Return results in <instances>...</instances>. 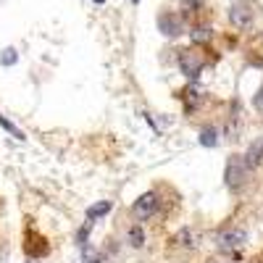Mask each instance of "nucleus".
Here are the masks:
<instances>
[{"instance_id":"obj_1","label":"nucleus","mask_w":263,"mask_h":263,"mask_svg":"<svg viewBox=\"0 0 263 263\" xmlns=\"http://www.w3.org/2000/svg\"><path fill=\"white\" fill-rule=\"evenodd\" d=\"M227 16L232 21V27H237V29H248V27H253V21H255V13H253L250 3H234V6H229Z\"/></svg>"},{"instance_id":"obj_2","label":"nucleus","mask_w":263,"mask_h":263,"mask_svg":"<svg viewBox=\"0 0 263 263\" xmlns=\"http://www.w3.org/2000/svg\"><path fill=\"white\" fill-rule=\"evenodd\" d=\"M224 177H227L229 190H234V192L242 190V187H245V179H248V166L234 156V158L227 163V174H224Z\"/></svg>"},{"instance_id":"obj_3","label":"nucleus","mask_w":263,"mask_h":263,"mask_svg":"<svg viewBox=\"0 0 263 263\" xmlns=\"http://www.w3.org/2000/svg\"><path fill=\"white\" fill-rule=\"evenodd\" d=\"M135 218H140V221H147V218H153L158 213V195L156 192H145L140 200L135 203Z\"/></svg>"},{"instance_id":"obj_4","label":"nucleus","mask_w":263,"mask_h":263,"mask_svg":"<svg viewBox=\"0 0 263 263\" xmlns=\"http://www.w3.org/2000/svg\"><path fill=\"white\" fill-rule=\"evenodd\" d=\"M179 69H182V74H184L187 79H195L197 74L203 71V61L197 58L195 50H182V53H179Z\"/></svg>"},{"instance_id":"obj_5","label":"nucleus","mask_w":263,"mask_h":263,"mask_svg":"<svg viewBox=\"0 0 263 263\" xmlns=\"http://www.w3.org/2000/svg\"><path fill=\"white\" fill-rule=\"evenodd\" d=\"M221 248L224 250H239L245 242H248V232L242 229V227H232V229H227L224 234H221Z\"/></svg>"},{"instance_id":"obj_6","label":"nucleus","mask_w":263,"mask_h":263,"mask_svg":"<svg viewBox=\"0 0 263 263\" xmlns=\"http://www.w3.org/2000/svg\"><path fill=\"white\" fill-rule=\"evenodd\" d=\"M158 29L166 34V37H179L184 34V24L177 13H161L158 16Z\"/></svg>"},{"instance_id":"obj_7","label":"nucleus","mask_w":263,"mask_h":263,"mask_svg":"<svg viewBox=\"0 0 263 263\" xmlns=\"http://www.w3.org/2000/svg\"><path fill=\"white\" fill-rule=\"evenodd\" d=\"M174 245H177L179 250H195L197 248V232L190 229V227L179 229L177 234H174Z\"/></svg>"},{"instance_id":"obj_8","label":"nucleus","mask_w":263,"mask_h":263,"mask_svg":"<svg viewBox=\"0 0 263 263\" xmlns=\"http://www.w3.org/2000/svg\"><path fill=\"white\" fill-rule=\"evenodd\" d=\"M260 161H263V137H255L253 142H250V147H248V153H245V166L248 168H255V166H260Z\"/></svg>"},{"instance_id":"obj_9","label":"nucleus","mask_w":263,"mask_h":263,"mask_svg":"<svg viewBox=\"0 0 263 263\" xmlns=\"http://www.w3.org/2000/svg\"><path fill=\"white\" fill-rule=\"evenodd\" d=\"M111 200H100V203H95V205H90L87 208V218L90 221H95V218H100V216H105V213H111Z\"/></svg>"},{"instance_id":"obj_10","label":"nucleus","mask_w":263,"mask_h":263,"mask_svg":"<svg viewBox=\"0 0 263 263\" xmlns=\"http://www.w3.org/2000/svg\"><path fill=\"white\" fill-rule=\"evenodd\" d=\"M200 145H203V147H216V145H218V132H216L213 126H205V129L200 132Z\"/></svg>"},{"instance_id":"obj_11","label":"nucleus","mask_w":263,"mask_h":263,"mask_svg":"<svg viewBox=\"0 0 263 263\" xmlns=\"http://www.w3.org/2000/svg\"><path fill=\"white\" fill-rule=\"evenodd\" d=\"M126 242H129L132 248H142V245H145V232H142L140 227H132L129 234H126Z\"/></svg>"},{"instance_id":"obj_12","label":"nucleus","mask_w":263,"mask_h":263,"mask_svg":"<svg viewBox=\"0 0 263 263\" xmlns=\"http://www.w3.org/2000/svg\"><path fill=\"white\" fill-rule=\"evenodd\" d=\"M200 100H203V95H200V90H197V87H190V90L184 92V103H187L190 111H195V108L200 105Z\"/></svg>"},{"instance_id":"obj_13","label":"nucleus","mask_w":263,"mask_h":263,"mask_svg":"<svg viewBox=\"0 0 263 263\" xmlns=\"http://www.w3.org/2000/svg\"><path fill=\"white\" fill-rule=\"evenodd\" d=\"M213 37V29L211 27H195L192 32H190V40L192 42H208Z\"/></svg>"},{"instance_id":"obj_14","label":"nucleus","mask_w":263,"mask_h":263,"mask_svg":"<svg viewBox=\"0 0 263 263\" xmlns=\"http://www.w3.org/2000/svg\"><path fill=\"white\" fill-rule=\"evenodd\" d=\"M82 260L84 263H103V255L98 250H92L90 245H82Z\"/></svg>"},{"instance_id":"obj_15","label":"nucleus","mask_w":263,"mask_h":263,"mask_svg":"<svg viewBox=\"0 0 263 263\" xmlns=\"http://www.w3.org/2000/svg\"><path fill=\"white\" fill-rule=\"evenodd\" d=\"M0 126H3L6 132H11V135H13L16 140H24V132H21V129H16V126H13V124H11V121L3 116V114H0Z\"/></svg>"},{"instance_id":"obj_16","label":"nucleus","mask_w":263,"mask_h":263,"mask_svg":"<svg viewBox=\"0 0 263 263\" xmlns=\"http://www.w3.org/2000/svg\"><path fill=\"white\" fill-rule=\"evenodd\" d=\"M16 58H18V55H16V50H13V48H6V50H3V55H0V63H3V66H13V63H16Z\"/></svg>"},{"instance_id":"obj_17","label":"nucleus","mask_w":263,"mask_h":263,"mask_svg":"<svg viewBox=\"0 0 263 263\" xmlns=\"http://www.w3.org/2000/svg\"><path fill=\"white\" fill-rule=\"evenodd\" d=\"M90 232H92V221H87L82 229H79V234H77V239H79V245H87V239H90Z\"/></svg>"},{"instance_id":"obj_18","label":"nucleus","mask_w":263,"mask_h":263,"mask_svg":"<svg viewBox=\"0 0 263 263\" xmlns=\"http://www.w3.org/2000/svg\"><path fill=\"white\" fill-rule=\"evenodd\" d=\"M184 11H203V0H182Z\"/></svg>"},{"instance_id":"obj_19","label":"nucleus","mask_w":263,"mask_h":263,"mask_svg":"<svg viewBox=\"0 0 263 263\" xmlns=\"http://www.w3.org/2000/svg\"><path fill=\"white\" fill-rule=\"evenodd\" d=\"M253 108L263 114V87H260V90L255 92V98H253Z\"/></svg>"},{"instance_id":"obj_20","label":"nucleus","mask_w":263,"mask_h":263,"mask_svg":"<svg viewBox=\"0 0 263 263\" xmlns=\"http://www.w3.org/2000/svg\"><path fill=\"white\" fill-rule=\"evenodd\" d=\"M27 263H40V260H27Z\"/></svg>"},{"instance_id":"obj_21","label":"nucleus","mask_w":263,"mask_h":263,"mask_svg":"<svg viewBox=\"0 0 263 263\" xmlns=\"http://www.w3.org/2000/svg\"><path fill=\"white\" fill-rule=\"evenodd\" d=\"M95 3H105V0H95Z\"/></svg>"},{"instance_id":"obj_22","label":"nucleus","mask_w":263,"mask_h":263,"mask_svg":"<svg viewBox=\"0 0 263 263\" xmlns=\"http://www.w3.org/2000/svg\"><path fill=\"white\" fill-rule=\"evenodd\" d=\"M135 3H140V0H135Z\"/></svg>"}]
</instances>
